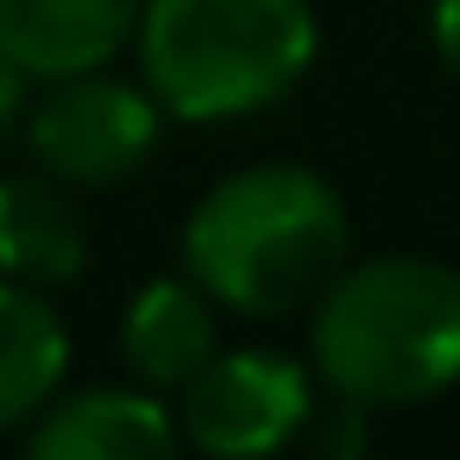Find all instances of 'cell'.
Instances as JSON below:
<instances>
[{
  "instance_id": "cell-9",
  "label": "cell",
  "mask_w": 460,
  "mask_h": 460,
  "mask_svg": "<svg viewBox=\"0 0 460 460\" xmlns=\"http://www.w3.org/2000/svg\"><path fill=\"white\" fill-rule=\"evenodd\" d=\"M89 265V227L76 202L58 190V177H0V278L51 290L83 278Z\"/></svg>"
},
{
  "instance_id": "cell-8",
  "label": "cell",
  "mask_w": 460,
  "mask_h": 460,
  "mask_svg": "<svg viewBox=\"0 0 460 460\" xmlns=\"http://www.w3.org/2000/svg\"><path fill=\"white\" fill-rule=\"evenodd\" d=\"M120 359L152 391H183L215 359V296L183 271L158 278L127 303L120 322Z\"/></svg>"
},
{
  "instance_id": "cell-5",
  "label": "cell",
  "mask_w": 460,
  "mask_h": 460,
  "mask_svg": "<svg viewBox=\"0 0 460 460\" xmlns=\"http://www.w3.org/2000/svg\"><path fill=\"white\" fill-rule=\"evenodd\" d=\"M315 378L284 359V353H215L177 403V429L190 447L215 454V460H265L284 454L296 435H309L315 422Z\"/></svg>"
},
{
  "instance_id": "cell-7",
  "label": "cell",
  "mask_w": 460,
  "mask_h": 460,
  "mask_svg": "<svg viewBox=\"0 0 460 460\" xmlns=\"http://www.w3.org/2000/svg\"><path fill=\"white\" fill-rule=\"evenodd\" d=\"M146 0H0V51L32 83L114 64L139 32Z\"/></svg>"
},
{
  "instance_id": "cell-1",
  "label": "cell",
  "mask_w": 460,
  "mask_h": 460,
  "mask_svg": "<svg viewBox=\"0 0 460 460\" xmlns=\"http://www.w3.org/2000/svg\"><path fill=\"white\" fill-rule=\"evenodd\" d=\"M347 265V208L303 164L221 177L183 221V271L234 315L309 309Z\"/></svg>"
},
{
  "instance_id": "cell-12",
  "label": "cell",
  "mask_w": 460,
  "mask_h": 460,
  "mask_svg": "<svg viewBox=\"0 0 460 460\" xmlns=\"http://www.w3.org/2000/svg\"><path fill=\"white\" fill-rule=\"evenodd\" d=\"M429 39H435L441 64L460 76V0H435V13H429Z\"/></svg>"
},
{
  "instance_id": "cell-3",
  "label": "cell",
  "mask_w": 460,
  "mask_h": 460,
  "mask_svg": "<svg viewBox=\"0 0 460 460\" xmlns=\"http://www.w3.org/2000/svg\"><path fill=\"white\" fill-rule=\"evenodd\" d=\"M309 0H146L133 58L171 120L221 127L278 108L315 64Z\"/></svg>"
},
{
  "instance_id": "cell-11",
  "label": "cell",
  "mask_w": 460,
  "mask_h": 460,
  "mask_svg": "<svg viewBox=\"0 0 460 460\" xmlns=\"http://www.w3.org/2000/svg\"><path fill=\"white\" fill-rule=\"evenodd\" d=\"M26 108H32V76H26L7 51H0V139L26 120Z\"/></svg>"
},
{
  "instance_id": "cell-4",
  "label": "cell",
  "mask_w": 460,
  "mask_h": 460,
  "mask_svg": "<svg viewBox=\"0 0 460 460\" xmlns=\"http://www.w3.org/2000/svg\"><path fill=\"white\" fill-rule=\"evenodd\" d=\"M158 133H164L158 95L146 83L108 76V64L45 83V95L26 108V146H32L39 171H51L58 183H76V190L133 177L146 164V152L158 146Z\"/></svg>"
},
{
  "instance_id": "cell-6",
  "label": "cell",
  "mask_w": 460,
  "mask_h": 460,
  "mask_svg": "<svg viewBox=\"0 0 460 460\" xmlns=\"http://www.w3.org/2000/svg\"><path fill=\"white\" fill-rule=\"evenodd\" d=\"M32 460H164L183 447L177 410L152 385H102L51 397L26 435Z\"/></svg>"
},
{
  "instance_id": "cell-10",
  "label": "cell",
  "mask_w": 460,
  "mask_h": 460,
  "mask_svg": "<svg viewBox=\"0 0 460 460\" xmlns=\"http://www.w3.org/2000/svg\"><path fill=\"white\" fill-rule=\"evenodd\" d=\"M70 372V334L58 309L32 290L0 278V435L32 429V416L64 391Z\"/></svg>"
},
{
  "instance_id": "cell-2",
  "label": "cell",
  "mask_w": 460,
  "mask_h": 460,
  "mask_svg": "<svg viewBox=\"0 0 460 460\" xmlns=\"http://www.w3.org/2000/svg\"><path fill=\"white\" fill-rule=\"evenodd\" d=\"M315 378L359 403L397 410L460 385V271L441 259H366L315 296Z\"/></svg>"
}]
</instances>
